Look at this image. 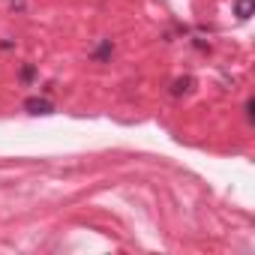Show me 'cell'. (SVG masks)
I'll return each mask as SVG.
<instances>
[{"label": "cell", "instance_id": "cell-4", "mask_svg": "<svg viewBox=\"0 0 255 255\" xmlns=\"http://www.w3.org/2000/svg\"><path fill=\"white\" fill-rule=\"evenodd\" d=\"M189 87H192V78H180V81H174V90H171V93H174V96H180V93H183V90H189Z\"/></svg>", "mask_w": 255, "mask_h": 255}, {"label": "cell", "instance_id": "cell-3", "mask_svg": "<svg viewBox=\"0 0 255 255\" xmlns=\"http://www.w3.org/2000/svg\"><path fill=\"white\" fill-rule=\"evenodd\" d=\"M111 51H114V45H111V39H105V42L93 51V57H96V60H108V57H111Z\"/></svg>", "mask_w": 255, "mask_h": 255}, {"label": "cell", "instance_id": "cell-1", "mask_svg": "<svg viewBox=\"0 0 255 255\" xmlns=\"http://www.w3.org/2000/svg\"><path fill=\"white\" fill-rule=\"evenodd\" d=\"M24 111H27V114H51L54 105H51L45 96H30V99H24Z\"/></svg>", "mask_w": 255, "mask_h": 255}, {"label": "cell", "instance_id": "cell-5", "mask_svg": "<svg viewBox=\"0 0 255 255\" xmlns=\"http://www.w3.org/2000/svg\"><path fill=\"white\" fill-rule=\"evenodd\" d=\"M33 75H36L33 66H24V69H21V81H33Z\"/></svg>", "mask_w": 255, "mask_h": 255}, {"label": "cell", "instance_id": "cell-2", "mask_svg": "<svg viewBox=\"0 0 255 255\" xmlns=\"http://www.w3.org/2000/svg\"><path fill=\"white\" fill-rule=\"evenodd\" d=\"M252 9H255V0H234V15L240 21H246L252 15Z\"/></svg>", "mask_w": 255, "mask_h": 255}, {"label": "cell", "instance_id": "cell-6", "mask_svg": "<svg viewBox=\"0 0 255 255\" xmlns=\"http://www.w3.org/2000/svg\"><path fill=\"white\" fill-rule=\"evenodd\" d=\"M12 6H18V9H24V0H12Z\"/></svg>", "mask_w": 255, "mask_h": 255}]
</instances>
